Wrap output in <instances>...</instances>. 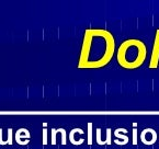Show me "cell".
Masks as SVG:
<instances>
[{
	"instance_id": "cell-13",
	"label": "cell",
	"mask_w": 159,
	"mask_h": 149,
	"mask_svg": "<svg viewBox=\"0 0 159 149\" xmlns=\"http://www.w3.org/2000/svg\"><path fill=\"white\" fill-rule=\"evenodd\" d=\"M105 140H107V145L112 144V140H111V128L107 129V138H105Z\"/></svg>"
},
{
	"instance_id": "cell-6",
	"label": "cell",
	"mask_w": 159,
	"mask_h": 149,
	"mask_svg": "<svg viewBox=\"0 0 159 149\" xmlns=\"http://www.w3.org/2000/svg\"><path fill=\"white\" fill-rule=\"evenodd\" d=\"M24 132V128H20V129H18V132L16 133V142L19 145H21V138H25V139H30L31 135H30V132H29L28 129L25 130V133L22 134Z\"/></svg>"
},
{
	"instance_id": "cell-15",
	"label": "cell",
	"mask_w": 159,
	"mask_h": 149,
	"mask_svg": "<svg viewBox=\"0 0 159 149\" xmlns=\"http://www.w3.org/2000/svg\"><path fill=\"white\" fill-rule=\"evenodd\" d=\"M47 144V129L46 127L43 128V145H46Z\"/></svg>"
},
{
	"instance_id": "cell-8",
	"label": "cell",
	"mask_w": 159,
	"mask_h": 149,
	"mask_svg": "<svg viewBox=\"0 0 159 149\" xmlns=\"http://www.w3.org/2000/svg\"><path fill=\"white\" fill-rule=\"evenodd\" d=\"M88 145L91 146L92 145V123H88Z\"/></svg>"
},
{
	"instance_id": "cell-3",
	"label": "cell",
	"mask_w": 159,
	"mask_h": 149,
	"mask_svg": "<svg viewBox=\"0 0 159 149\" xmlns=\"http://www.w3.org/2000/svg\"><path fill=\"white\" fill-rule=\"evenodd\" d=\"M159 66V29L156 30L155 33L154 45H152V56L149 61V68L150 69H156Z\"/></svg>"
},
{
	"instance_id": "cell-1",
	"label": "cell",
	"mask_w": 159,
	"mask_h": 149,
	"mask_svg": "<svg viewBox=\"0 0 159 149\" xmlns=\"http://www.w3.org/2000/svg\"><path fill=\"white\" fill-rule=\"evenodd\" d=\"M115 53V38L104 29H88L84 31L78 67L98 69L109 65Z\"/></svg>"
},
{
	"instance_id": "cell-7",
	"label": "cell",
	"mask_w": 159,
	"mask_h": 149,
	"mask_svg": "<svg viewBox=\"0 0 159 149\" xmlns=\"http://www.w3.org/2000/svg\"><path fill=\"white\" fill-rule=\"evenodd\" d=\"M114 136L116 137V140L123 139V142H124V144H125V145H126L127 142H129V137H127L126 134H120V133H119V130H117V129H115Z\"/></svg>"
},
{
	"instance_id": "cell-12",
	"label": "cell",
	"mask_w": 159,
	"mask_h": 149,
	"mask_svg": "<svg viewBox=\"0 0 159 149\" xmlns=\"http://www.w3.org/2000/svg\"><path fill=\"white\" fill-rule=\"evenodd\" d=\"M56 135H57V129L53 128L52 129V145L56 144Z\"/></svg>"
},
{
	"instance_id": "cell-2",
	"label": "cell",
	"mask_w": 159,
	"mask_h": 149,
	"mask_svg": "<svg viewBox=\"0 0 159 149\" xmlns=\"http://www.w3.org/2000/svg\"><path fill=\"white\" fill-rule=\"evenodd\" d=\"M147 58V47L143 41L129 38L121 43L116 52L117 64L122 68L134 70L143 66Z\"/></svg>"
},
{
	"instance_id": "cell-14",
	"label": "cell",
	"mask_w": 159,
	"mask_h": 149,
	"mask_svg": "<svg viewBox=\"0 0 159 149\" xmlns=\"http://www.w3.org/2000/svg\"><path fill=\"white\" fill-rule=\"evenodd\" d=\"M61 144L63 145H66L67 142H66V130L64 128H61Z\"/></svg>"
},
{
	"instance_id": "cell-9",
	"label": "cell",
	"mask_w": 159,
	"mask_h": 149,
	"mask_svg": "<svg viewBox=\"0 0 159 149\" xmlns=\"http://www.w3.org/2000/svg\"><path fill=\"white\" fill-rule=\"evenodd\" d=\"M133 145H137V124L133 125Z\"/></svg>"
},
{
	"instance_id": "cell-16",
	"label": "cell",
	"mask_w": 159,
	"mask_h": 149,
	"mask_svg": "<svg viewBox=\"0 0 159 149\" xmlns=\"http://www.w3.org/2000/svg\"><path fill=\"white\" fill-rule=\"evenodd\" d=\"M0 145H3V140H2V129L0 128Z\"/></svg>"
},
{
	"instance_id": "cell-10",
	"label": "cell",
	"mask_w": 159,
	"mask_h": 149,
	"mask_svg": "<svg viewBox=\"0 0 159 149\" xmlns=\"http://www.w3.org/2000/svg\"><path fill=\"white\" fill-rule=\"evenodd\" d=\"M97 142L99 145H107L105 140H102L101 138V128H97Z\"/></svg>"
},
{
	"instance_id": "cell-4",
	"label": "cell",
	"mask_w": 159,
	"mask_h": 149,
	"mask_svg": "<svg viewBox=\"0 0 159 149\" xmlns=\"http://www.w3.org/2000/svg\"><path fill=\"white\" fill-rule=\"evenodd\" d=\"M139 137L140 142H143L144 145H148V146H152V145H154L157 142V133L152 128H145V129H143Z\"/></svg>"
},
{
	"instance_id": "cell-5",
	"label": "cell",
	"mask_w": 159,
	"mask_h": 149,
	"mask_svg": "<svg viewBox=\"0 0 159 149\" xmlns=\"http://www.w3.org/2000/svg\"><path fill=\"white\" fill-rule=\"evenodd\" d=\"M84 134V130L81 128H74L71 129V132L69 133V142H71L73 145H81L82 142H84V138H80V139H75V135L76 134Z\"/></svg>"
},
{
	"instance_id": "cell-11",
	"label": "cell",
	"mask_w": 159,
	"mask_h": 149,
	"mask_svg": "<svg viewBox=\"0 0 159 149\" xmlns=\"http://www.w3.org/2000/svg\"><path fill=\"white\" fill-rule=\"evenodd\" d=\"M12 134H13L12 128H8V140H7L8 145H12Z\"/></svg>"
}]
</instances>
